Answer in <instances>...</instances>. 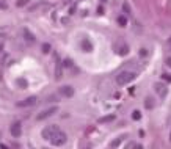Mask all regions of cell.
<instances>
[{"mask_svg": "<svg viewBox=\"0 0 171 149\" xmlns=\"http://www.w3.org/2000/svg\"><path fill=\"white\" fill-rule=\"evenodd\" d=\"M115 115H108V116H104V118H101L99 119V123L101 124H105V123H112V121H115Z\"/></svg>", "mask_w": 171, "mask_h": 149, "instance_id": "30bf717a", "label": "cell"}, {"mask_svg": "<svg viewBox=\"0 0 171 149\" xmlns=\"http://www.w3.org/2000/svg\"><path fill=\"white\" fill-rule=\"evenodd\" d=\"M58 112V108L57 107H50V108H46L44 112H41L39 115L36 116V119L38 121H42V119H46V118H49V116H52V115H55Z\"/></svg>", "mask_w": 171, "mask_h": 149, "instance_id": "3957f363", "label": "cell"}, {"mask_svg": "<svg viewBox=\"0 0 171 149\" xmlns=\"http://www.w3.org/2000/svg\"><path fill=\"white\" fill-rule=\"evenodd\" d=\"M156 91L159 93V94H160L162 97L165 96V94H167V88H165L162 83H156Z\"/></svg>", "mask_w": 171, "mask_h": 149, "instance_id": "9c48e42d", "label": "cell"}, {"mask_svg": "<svg viewBox=\"0 0 171 149\" xmlns=\"http://www.w3.org/2000/svg\"><path fill=\"white\" fill-rule=\"evenodd\" d=\"M165 64H167L168 68H171V57H168L167 60H165Z\"/></svg>", "mask_w": 171, "mask_h": 149, "instance_id": "2e32d148", "label": "cell"}, {"mask_svg": "<svg viewBox=\"0 0 171 149\" xmlns=\"http://www.w3.org/2000/svg\"><path fill=\"white\" fill-rule=\"evenodd\" d=\"M66 140H68V138H66V134H64V132L57 130V132H55V134L50 137V140H49V141H50L53 146H63L64 143H66Z\"/></svg>", "mask_w": 171, "mask_h": 149, "instance_id": "7a4b0ae2", "label": "cell"}, {"mask_svg": "<svg viewBox=\"0 0 171 149\" xmlns=\"http://www.w3.org/2000/svg\"><path fill=\"white\" fill-rule=\"evenodd\" d=\"M126 149H137V145H135V143H134V141H130V143H129V145H127V146H126Z\"/></svg>", "mask_w": 171, "mask_h": 149, "instance_id": "5bb4252c", "label": "cell"}, {"mask_svg": "<svg viewBox=\"0 0 171 149\" xmlns=\"http://www.w3.org/2000/svg\"><path fill=\"white\" fill-rule=\"evenodd\" d=\"M141 118V113L138 112V110H134V113H132V119H135V121H138Z\"/></svg>", "mask_w": 171, "mask_h": 149, "instance_id": "7c38bea8", "label": "cell"}, {"mask_svg": "<svg viewBox=\"0 0 171 149\" xmlns=\"http://www.w3.org/2000/svg\"><path fill=\"white\" fill-rule=\"evenodd\" d=\"M135 77H137V74L134 72V71H123V72H119V74L116 75V83H118L119 86H124V85L130 83V82L134 80Z\"/></svg>", "mask_w": 171, "mask_h": 149, "instance_id": "6da1fadb", "label": "cell"}, {"mask_svg": "<svg viewBox=\"0 0 171 149\" xmlns=\"http://www.w3.org/2000/svg\"><path fill=\"white\" fill-rule=\"evenodd\" d=\"M170 138H171V137H170Z\"/></svg>", "mask_w": 171, "mask_h": 149, "instance_id": "44dd1931", "label": "cell"}, {"mask_svg": "<svg viewBox=\"0 0 171 149\" xmlns=\"http://www.w3.org/2000/svg\"><path fill=\"white\" fill-rule=\"evenodd\" d=\"M163 80H168V82H171V77H170V75H165V74H163Z\"/></svg>", "mask_w": 171, "mask_h": 149, "instance_id": "ffe728a7", "label": "cell"}, {"mask_svg": "<svg viewBox=\"0 0 171 149\" xmlns=\"http://www.w3.org/2000/svg\"><path fill=\"white\" fill-rule=\"evenodd\" d=\"M119 143H121V138H118V140H115V141L112 143V148H118V146H119Z\"/></svg>", "mask_w": 171, "mask_h": 149, "instance_id": "9a60e30c", "label": "cell"}, {"mask_svg": "<svg viewBox=\"0 0 171 149\" xmlns=\"http://www.w3.org/2000/svg\"><path fill=\"white\" fill-rule=\"evenodd\" d=\"M60 93H61L64 97H72L74 96V88L69 86V85H66V86H63L61 90H60Z\"/></svg>", "mask_w": 171, "mask_h": 149, "instance_id": "52a82bcc", "label": "cell"}, {"mask_svg": "<svg viewBox=\"0 0 171 149\" xmlns=\"http://www.w3.org/2000/svg\"><path fill=\"white\" fill-rule=\"evenodd\" d=\"M20 134H22L20 123H14L13 126H11V135H13V137H20Z\"/></svg>", "mask_w": 171, "mask_h": 149, "instance_id": "8992f818", "label": "cell"}, {"mask_svg": "<svg viewBox=\"0 0 171 149\" xmlns=\"http://www.w3.org/2000/svg\"><path fill=\"white\" fill-rule=\"evenodd\" d=\"M25 3H28V0H19V2H18L19 7H22V5H25Z\"/></svg>", "mask_w": 171, "mask_h": 149, "instance_id": "ac0fdd59", "label": "cell"}, {"mask_svg": "<svg viewBox=\"0 0 171 149\" xmlns=\"http://www.w3.org/2000/svg\"><path fill=\"white\" fill-rule=\"evenodd\" d=\"M49 49H50L49 44H44V46H42V50H44V52H49Z\"/></svg>", "mask_w": 171, "mask_h": 149, "instance_id": "e0dca14e", "label": "cell"}, {"mask_svg": "<svg viewBox=\"0 0 171 149\" xmlns=\"http://www.w3.org/2000/svg\"><path fill=\"white\" fill-rule=\"evenodd\" d=\"M57 130H60L57 126H49V127H46V129L42 130V137H44V140H47V141H49V140H50V137H52Z\"/></svg>", "mask_w": 171, "mask_h": 149, "instance_id": "277c9868", "label": "cell"}, {"mask_svg": "<svg viewBox=\"0 0 171 149\" xmlns=\"http://www.w3.org/2000/svg\"><path fill=\"white\" fill-rule=\"evenodd\" d=\"M24 36H25V39H28V42H33V41H35V36H33L28 30H24Z\"/></svg>", "mask_w": 171, "mask_h": 149, "instance_id": "8fae6325", "label": "cell"}, {"mask_svg": "<svg viewBox=\"0 0 171 149\" xmlns=\"http://www.w3.org/2000/svg\"><path fill=\"white\" fill-rule=\"evenodd\" d=\"M82 47H83L85 52H91L93 50V44L90 42V39H83V41H82Z\"/></svg>", "mask_w": 171, "mask_h": 149, "instance_id": "ba28073f", "label": "cell"}, {"mask_svg": "<svg viewBox=\"0 0 171 149\" xmlns=\"http://www.w3.org/2000/svg\"><path fill=\"white\" fill-rule=\"evenodd\" d=\"M152 105H154V104H151V101H149V99H148V101H146V107H148V108H151Z\"/></svg>", "mask_w": 171, "mask_h": 149, "instance_id": "d6986e66", "label": "cell"}, {"mask_svg": "<svg viewBox=\"0 0 171 149\" xmlns=\"http://www.w3.org/2000/svg\"><path fill=\"white\" fill-rule=\"evenodd\" d=\"M118 22H119V25H126V24H127V19L121 16V18H118Z\"/></svg>", "mask_w": 171, "mask_h": 149, "instance_id": "4fadbf2b", "label": "cell"}, {"mask_svg": "<svg viewBox=\"0 0 171 149\" xmlns=\"http://www.w3.org/2000/svg\"><path fill=\"white\" fill-rule=\"evenodd\" d=\"M36 104V97L31 96V97H27L24 101H19L18 102V107H33Z\"/></svg>", "mask_w": 171, "mask_h": 149, "instance_id": "5b68a950", "label": "cell"}]
</instances>
